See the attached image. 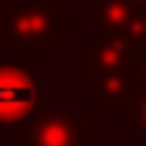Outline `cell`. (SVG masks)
<instances>
[{"label":"cell","instance_id":"cell-3","mask_svg":"<svg viewBox=\"0 0 146 146\" xmlns=\"http://www.w3.org/2000/svg\"><path fill=\"white\" fill-rule=\"evenodd\" d=\"M24 133L34 146H85V119L75 112H44Z\"/></svg>","mask_w":146,"mask_h":146},{"label":"cell","instance_id":"cell-2","mask_svg":"<svg viewBox=\"0 0 146 146\" xmlns=\"http://www.w3.org/2000/svg\"><path fill=\"white\" fill-rule=\"evenodd\" d=\"M7 41H14L17 48H44L58 41V17L54 7L48 3H17L14 7V24L7 21Z\"/></svg>","mask_w":146,"mask_h":146},{"label":"cell","instance_id":"cell-4","mask_svg":"<svg viewBox=\"0 0 146 146\" xmlns=\"http://www.w3.org/2000/svg\"><path fill=\"white\" fill-rule=\"evenodd\" d=\"M139 102H143V106H146V95H143V99H139ZM139 129H143V136H146V119H143V122H139Z\"/></svg>","mask_w":146,"mask_h":146},{"label":"cell","instance_id":"cell-1","mask_svg":"<svg viewBox=\"0 0 146 146\" xmlns=\"http://www.w3.org/2000/svg\"><path fill=\"white\" fill-rule=\"evenodd\" d=\"M41 82L31 78L24 68L0 65V122H24L41 109Z\"/></svg>","mask_w":146,"mask_h":146}]
</instances>
